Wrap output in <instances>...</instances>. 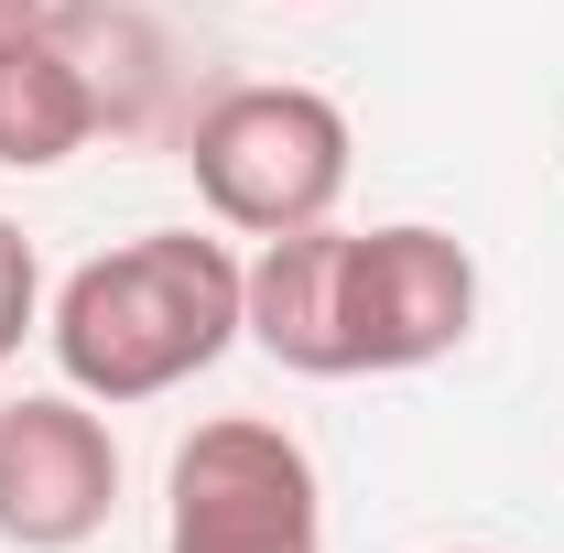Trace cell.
I'll return each mask as SVG.
<instances>
[{
	"label": "cell",
	"instance_id": "1",
	"mask_svg": "<svg viewBox=\"0 0 564 553\" xmlns=\"http://www.w3.org/2000/svg\"><path fill=\"white\" fill-rule=\"evenodd\" d=\"M239 293H250V261L228 239L141 228V239H120L55 282L44 347H55L66 391H87L98 413H131V402L185 391L196 369H217L239 347Z\"/></svg>",
	"mask_w": 564,
	"mask_h": 553
},
{
	"label": "cell",
	"instance_id": "2",
	"mask_svg": "<svg viewBox=\"0 0 564 553\" xmlns=\"http://www.w3.org/2000/svg\"><path fill=\"white\" fill-rule=\"evenodd\" d=\"M348 109L326 87H293V76H250V87H217L185 131V174L207 196L217 228L239 239H293L315 217H337L348 196Z\"/></svg>",
	"mask_w": 564,
	"mask_h": 553
},
{
	"label": "cell",
	"instance_id": "3",
	"mask_svg": "<svg viewBox=\"0 0 564 553\" xmlns=\"http://www.w3.org/2000/svg\"><path fill=\"white\" fill-rule=\"evenodd\" d=\"M163 553H326V478L304 434L217 413L163 467Z\"/></svg>",
	"mask_w": 564,
	"mask_h": 553
},
{
	"label": "cell",
	"instance_id": "4",
	"mask_svg": "<svg viewBox=\"0 0 564 553\" xmlns=\"http://www.w3.org/2000/svg\"><path fill=\"white\" fill-rule=\"evenodd\" d=\"M478 337V250L391 217V228H348V380H391V369H434Z\"/></svg>",
	"mask_w": 564,
	"mask_h": 553
},
{
	"label": "cell",
	"instance_id": "5",
	"mask_svg": "<svg viewBox=\"0 0 564 553\" xmlns=\"http://www.w3.org/2000/svg\"><path fill=\"white\" fill-rule=\"evenodd\" d=\"M120 510V434L87 391H11L0 402V543L76 553Z\"/></svg>",
	"mask_w": 564,
	"mask_h": 553
},
{
	"label": "cell",
	"instance_id": "6",
	"mask_svg": "<svg viewBox=\"0 0 564 553\" xmlns=\"http://www.w3.org/2000/svg\"><path fill=\"white\" fill-rule=\"evenodd\" d=\"M239 337L293 380H348V228L337 217L261 239L250 293H239Z\"/></svg>",
	"mask_w": 564,
	"mask_h": 553
},
{
	"label": "cell",
	"instance_id": "7",
	"mask_svg": "<svg viewBox=\"0 0 564 553\" xmlns=\"http://www.w3.org/2000/svg\"><path fill=\"white\" fill-rule=\"evenodd\" d=\"M87 131H98L87 66H76L55 33L11 44V55H0V163H11V174H55V163L87 152Z\"/></svg>",
	"mask_w": 564,
	"mask_h": 553
},
{
	"label": "cell",
	"instance_id": "8",
	"mask_svg": "<svg viewBox=\"0 0 564 553\" xmlns=\"http://www.w3.org/2000/svg\"><path fill=\"white\" fill-rule=\"evenodd\" d=\"M22 337H44V261H33V239L0 217V369L22 358Z\"/></svg>",
	"mask_w": 564,
	"mask_h": 553
},
{
	"label": "cell",
	"instance_id": "9",
	"mask_svg": "<svg viewBox=\"0 0 564 553\" xmlns=\"http://www.w3.org/2000/svg\"><path fill=\"white\" fill-rule=\"evenodd\" d=\"M44 22H55V0H0V55H11V44H33Z\"/></svg>",
	"mask_w": 564,
	"mask_h": 553
},
{
	"label": "cell",
	"instance_id": "10",
	"mask_svg": "<svg viewBox=\"0 0 564 553\" xmlns=\"http://www.w3.org/2000/svg\"><path fill=\"white\" fill-rule=\"evenodd\" d=\"M434 553H489V543H434Z\"/></svg>",
	"mask_w": 564,
	"mask_h": 553
}]
</instances>
